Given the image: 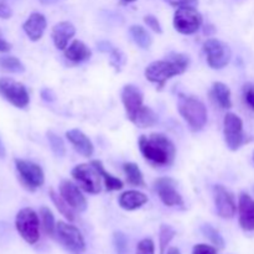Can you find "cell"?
Wrapping results in <instances>:
<instances>
[{
	"mask_svg": "<svg viewBox=\"0 0 254 254\" xmlns=\"http://www.w3.org/2000/svg\"><path fill=\"white\" fill-rule=\"evenodd\" d=\"M201 232L203 233V236H205L207 240L211 241V243H212L216 248H220V250H223V248H225V240H223L221 233L218 232L215 227H212L211 225H202Z\"/></svg>",
	"mask_w": 254,
	"mask_h": 254,
	"instance_id": "obj_31",
	"label": "cell"
},
{
	"mask_svg": "<svg viewBox=\"0 0 254 254\" xmlns=\"http://www.w3.org/2000/svg\"><path fill=\"white\" fill-rule=\"evenodd\" d=\"M154 186H155V191L158 192L164 205L169 206V207L184 205L183 197L176 190L175 180H173L171 178H159L154 183Z\"/></svg>",
	"mask_w": 254,
	"mask_h": 254,
	"instance_id": "obj_12",
	"label": "cell"
},
{
	"mask_svg": "<svg viewBox=\"0 0 254 254\" xmlns=\"http://www.w3.org/2000/svg\"><path fill=\"white\" fill-rule=\"evenodd\" d=\"M11 15H12L11 7L6 4V1L0 0V17H1V19H10Z\"/></svg>",
	"mask_w": 254,
	"mask_h": 254,
	"instance_id": "obj_40",
	"label": "cell"
},
{
	"mask_svg": "<svg viewBox=\"0 0 254 254\" xmlns=\"http://www.w3.org/2000/svg\"><path fill=\"white\" fill-rule=\"evenodd\" d=\"M135 254H155V245L151 238H144L136 246Z\"/></svg>",
	"mask_w": 254,
	"mask_h": 254,
	"instance_id": "obj_34",
	"label": "cell"
},
{
	"mask_svg": "<svg viewBox=\"0 0 254 254\" xmlns=\"http://www.w3.org/2000/svg\"><path fill=\"white\" fill-rule=\"evenodd\" d=\"M144 21H145V24L148 25L151 30H154V31L158 32V34H161V32H163L160 22H159V20L156 19L155 16H153V15H146V16L144 17Z\"/></svg>",
	"mask_w": 254,
	"mask_h": 254,
	"instance_id": "obj_36",
	"label": "cell"
},
{
	"mask_svg": "<svg viewBox=\"0 0 254 254\" xmlns=\"http://www.w3.org/2000/svg\"><path fill=\"white\" fill-rule=\"evenodd\" d=\"M238 212H240L241 227L247 232L254 231V200L248 193H241Z\"/></svg>",
	"mask_w": 254,
	"mask_h": 254,
	"instance_id": "obj_16",
	"label": "cell"
},
{
	"mask_svg": "<svg viewBox=\"0 0 254 254\" xmlns=\"http://www.w3.org/2000/svg\"><path fill=\"white\" fill-rule=\"evenodd\" d=\"M50 196H51L52 202L55 203V206L57 207V210L64 216L68 221H74V213H73V208L66 202V201L62 198V196H59L54 190H50Z\"/></svg>",
	"mask_w": 254,
	"mask_h": 254,
	"instance_id": "obj_30",
	"label": "cell"
},
{
	"mask_svg": "<svg viewBox=\"0 0 254 254\" xmlns=\"http://www.w3.org/2000/svg\"><path fill=\"white\" fill-rule=\"evenodd\" d=\"M213 198H215L216 211L220 217L232 218L236 215L237 206L233 195L227 189L223 188L222 185H216L213 188Z\"/></svg>",
	"mask_w": 254,
	"mask_h": 254,
	"instance_id": "obj_13",
	"label": "cell"
},
{
	"mask_svg": "<svg viewBox=\"0 0 254 254\" xmlns=\"http://www.w3.org/2000/svg\"><path fill=\"white\" fill-rule=\"evenodd\" d=\"M47 139H49L50 146L54 154L59 158H62L66 154V146H64V140L60 138L59 135L54 133V131H47Z\"/></svg>",
	"mask_w": 254,
	"mask_h": 254,
	"instance_id": "obj_32",
	"label": "cell"
},
{
	"mask_svg": "<svg viewBox=\"0 0 254 254\" xmlns=\"http://www.w3.org/2000/svg\"><path fill=\"white\" fill-rule=\"evenodd\" d=\"M67 139L69 140V143L73 145V148L78 151L81 155L89 158L93 154V144L89 140L88 136L83 133V131L78 130V129H72L66 133Z\"/></svg>",
	"mask_w": 254,
	"mask_h": 254,
	"instance_id": "obj_19",
	"label": "cell"
},
{
	"mask_svg": "<svg viewBox=\"0 0 254 254\" xmlns=\"http://www.w3.org/2000/svg\"><path fill=\"white\" fill-rule=\"evenodd\" d=\"M165 254H180V251L175 247H170L168 248V251H166Z\"/></svg>",
	"mask_w": 254,
	"mask_h": 254,
	"instance_id": "obj_45",
	"label": "cell"
},
{
	"mask_svg": "<svg viewBox=\"0 0 254 254\" xmlns=\"http://www.w3.org/2000/svg\"><path fill=\"white\" fill-rule=\"evenodd\" d=\"M146 202H148V196L145 193L139 192V191L135 190L126 191L119 197V205H121L122 208L127 211L136 210V208L145 205Z\"/></svg>",
	"mask_w": 254,
	"mask_h": 254,
	"instance_id": "obj_20",
	"label": "cell"
},
{
	"mask_svg": "<svg viewBox=\"0 0 254 254\" xmlns=\"http://www.w3.org/2000/svg\"><path fill=\"white\" fill-rule=\"evenodd\" d=\"M76 34V29L68 21H61L56 24L52 29V40L55 46L59 50H64L69 40Z\"/></svg>",
	"mask_w": 254,
	"mask_h": 254,
	"instance_id": "obj_18",
	"label": "cell"
},
{
	"mask_svg": "<svg viewBox=\"0 0 254 254\" xmlns=\"http://www.w3.org/2000/svg\"><path fill=\"white\" fill-rule=\"evenodd\" d=\"M124 173L127 175V180L129 184L134 186H140V188H145V181H144V176L139 166L134 163H126L123 165Z\"/></svg>",
	"mask_w": 254,
	"mask_h": 254,
	"instance_id": "obj_25",
	"label": "cell"
},
{
	"mask_svg": "<svg viewBox=\"0 0 254 254\" xmlns=\"http://www.w3.org/2000/svg\"><path fill=\"white\" fill-rule=\"evenodd\" d=\"M111 64L119 71L126 64V55L121 50L113 49L111 51Z\"/></svg>",
	"mask_w": 254,
	"mask_h": 254,
	"instance_id": "obj_35",
	"label": "cell"
},
{
	"mask_svg": "<svg viewBox=\"0 0 254 254\" xmlns=\"http://www.w3.org/2000/svg\"><path fill=\"white\" fill-rule=\"evenodd\" d=\"M15 226L22 240L29 245H35L40 238L39 216L32 208L25 207L17 212Z\"/></svg>",
	"mask_w": 254,
	"mask_h": 254,
	"instance_id": "obj_4",
	"label": "cell"
},
{
	"mask_svg": "<svg viewBox=\"0 0 254 254\" xmlns=\"http://www.w3.org/2000/svg\"><path fill=\"white\" fill-rule=\"evenodd\" d=\"M166 2H169L173 6H195L198 2V0H165Z\"/></svg>",
	"mask_w": 254,
	"mask_h": 254,
	"instance_id": "obj_39",
	"label": "cell"
},
{
	"mask_svg": "<svg viewBox=\"0 0 254 254\" xmlns=\"http://www.w3.org/2000/svg\"><path fill=\"white\" fill-rule=\"evenodd\" d=\"M64 56L72 62H82L91 59L92 51L84 42L74 40L67 49H64Z\"/></svg>",
	"mask_w": 254,
	"mask_h": 254,
	"instance_id": "obj_21",
	"label": "cell"
},
{
	"mask_svg": "<svg viewBox=\"0 0 254 254\" xmlns=\"http://www.w3.org/2000/svg\"><path fill=\"white\" fill-rule=\"evenodd\" d=\"M211 97L213 101L223 109H230L232 107V101H231V89L228 88L227 84L222 82H215L211 89Z\"/></svg>",
	"mask_w": 254,
	"mask_h": 254,
	"instance_id": "obj_22",
	"label": "cell"
},
{
	"mask_svg": "<svg viewBox=\"0 0 254 254\" xmlns=\"http://www.w3.org/2000/svg\"><path fill=\"white\" fill-rule=\"evenodd\" d=\"M40 216H41L42 221V228H44L45 233L50 237H54L55 233H56V225L55 222L54 213L51 212L49 207L44 206V207L40 208Z\"/></svg>",
	"mask_w": 254,
	"mask_h": 254,
	"instance_id": "obj_27",
	"label": "cell"
},
{
	"mask_svg": "<svg viewBox=\"0 0 254 254\" xmlns=\"http://www.w3.org/2000/svg\"><path fill=\"white\" fill-rule=\"evenodd\" d=\"M139 149L144 158L153 165H170L175 159V145L168 136L160 133H154L149 136L141 135Z\"/></svg>",
	"mask_w": 254,
	"mask_h": 254,
	"instance_id": "obj_1",
	"label": "cell"
},
{
	"mask_svg": "<svg viewBox=\"0 0 254 254\" xmlns=\"http://www.w3.org/2000/svg\"><path fill=\"white\" fill-rule=\"evenodd\" d=\"M72 176L86 192L98 193L101 191V175L92 164L77 165L72 170Z\"/></svg>",
	"mask_w": 254,
	"mask_h": 254,
	"instance_id": "obj_11",
	"label": "cell"
},
{
	"mask_svg": "<svg viewBox=\"0 0 254 254\" xmlns=\"http://www.w3.org/2000/svg\"><path fill=\"white\" fill-rule=\"evenodd\" d=\"M41 96H42V98L47 102H52L55 99V94L51 89H47V88L44 89V91L41 92Z\"/></svg>",
	"mask_w": 254,
	"mask_h": 254,
	"instance_id": "obj_41",
	"label": "cell"
},
{
	"mask_svg": "<svg viewBox=\"0 0 254 254\" xmlns=\"http://www.w3.org/2000/svg\"><path fill=\"white\" fill-rule=\"evenodd\" d=\"M15 166H16L20 181L30 191L36 190L44 185L45 174L41 166L32 161L22 160V159H15Z\"/></svg>",
	"mask_w": 254,
	"mask_h": 254,
	"instance_id": "obj_6",
	"label": "cell"
},
{
	"mask_svg": "<svg viewBox=\"0 0 254 254\" xmlns=\"http://www.w3.org/2000/svg\"><path fill=\"white\" fill-rule=\"evenodd\" d=\"M192 254H217V250L216 247L208 245H196L192 250Z\"/></svg>",
	"mask_w": 254,
	"mask_h": 254,
	"instance_id": "obj_37",
	"label": "cell"
},
{
	"mask_svg": "<svg viewBox=\"0 0 254 254\" xmlns=\"http://www.w3.org/2000/svg\"><path fill=\"white\" fill-rule=\"evenodd\" d=\"M223 135L228 149L238 150L247 143V136L243 133V122L237 114L227 113L223 119Z\"/></svg>",
	"mask_w": 254,
	"mask_h": 254,
	"instance_id": "obj_7",
	"label": "cell"
},
{
	"mask_svg": "<svg viewBox=\"0 0 254 254\" xmlns=\"http://www.w3.org/2000/svg\"><path fill=\"white\" fill-rule=\"evenodd\" d=\"M56 233L60 242L72 254H83L86 251V242L81 231L73 225L59 221L56 225Z\"/></svg>",
	"mask_w": 254,
	"mask_h": 254,
	"instance_id": "obj_5",
	"label": "cell"
},
{
	"mask_svg": "<svg viewBox=\"0 0 254 254\" xmlns=\"http://www.w3.org/2000/svg\"><path fill=\"white\" fill-rule=\"evenodd\" d=\"M39 1L44 5H52V4H56V2L61 1V0H39Z\"/></svg>",
	"mask_w": 254,
	"mask_h": 254,
	"instance_id": "obj_44",
	"label": "cell"
},
{
	"mask_svg": "<svg viewBox=\"0 0 254 254\" xmlns=\"http://www.w3.org/2000/svg\"><path fill=\"white\" fill-rule=\"evenodd\" d=\"M176 236V231L169 225H161L159 231V245H160V254H165L169 245Z\"/></svg>",
	"mask_w": 254,
	"mask_h": 254,
	"instance_id": "obj_29",
	"label": "cell"
},
{
	"mask_svg": "<svg viewBox=\"0 0 254 254\" xmlns=\"http://www.w3.org/2000/svg\"><path fill=\"white\" fill-rule=\"evenodd\" d=\"M46 17L40 12H32L22 25L25 34L31 41H39L46 30Z\"/></svg>",
	"mask_w": 254,
	"mask_h": 254,
	"instance_id": "obj_17",
	"label": "cell"
},
{
	"mask_svg": "<svg viewBox=\"0 0 254 254\" xmlns=\"http://www.w3.org/2000/svg\"><path fill=\"white\" fill-rule=\"evenodd\" d=\"M179 112L193 131H198L207 123V111L200 99L191 96H180Z\"/></svg>",
	"mask_w": 254,
	"mask_h": 254,
	"instance_id": "obj_3",
	"label": "cell"
},
{
	"mask_svg": "<svg viewBox=\"0 0 254 254\" xmlns=\"http://www.w3.org/2000/svg\"><path fill=\"white\" fill-rule=\"evenodd\" d=\"M133 123L138 126L139 128H150L158 123V114L151 108L144 106L143 109L138 113V116L135 117Z\"/></svg>",
	"mask_w": 254,
	"mask_h": 254,
	"instance_id": "obj_24",
	"label": "cell"
},
{
	"mask_svg": "<svg viewBox=\"0 0 254 254\" xmlns=\"http://www.w3.org/2000/svg\"><path fill=\"white\" fill-rule=\"evenodd\" d=\"M10 50H11V45L6 40L0 37V52H9Z\"/></svg>",
	"mask_w": 254,
	"mask_h": 254,
	"instance_id": "obj_42",
	"label": "cell"
},
{
	"mask_svg": "<svg viewBox=\"0 0 254 254\" xmlns=\"http://www.w3.org/2000/svg\"><path fill=\"white\" fill-rule=\"evenodd\" d=\"M253 161H254V151H253Z\"/></svg>",
	"mask_w": 254,
	"mask_h": 254,
	"instance_id": "obj_47",
	"label": "cell"
},
{
	"mask_svg": "<svg viewBox=\"0 0 254 254\" xmlns=\"http://www.w3.org/2000/svg\"><path fill=\"white\" fill-rule=\"evenodd\" d=\"M60 193H61L62 198L71 206L73 210L78 211V212H83L87 208V201L86 197L82 195L79 189L77 188L74 184L71 181L64 180L60 185Z\"/></svg>",
	"mask_w": 254,
	"mask_h": 254,
	"instance_id": "obj_15",
	"label": "cell"
},
{
	"mask_svg": "<svg viewBox=\"0 0 254 254\" xmlns=\"http://www.w3.org/2000/svg\"><path fill=\"white\" fill-rule=\"evenodd\" d=\"M91 164L97 169V171L99 173L101 178L104 180V185H106L107 190L117 191V190H122V189H123V183H122L119 179L114 178L113 175H111L109 173H107L101 160H93Z\"/></svg>",
	"mask_w": 254,
	"mask_h": 254,
	"instance_id": "obj_23",
	"label": "cell"
},
{
	"mask_svg": "<svg viewBox=\"0 0 254 254\" xmlns=\"http://www.w3.org/2000/svg\"><path fill=\"white\" fill-rule=\"evenodd\" d=\"M203 51L207 56V64L215 69H221L227 66L232 57L230 46L217 39H208L205 41Z\"/></svg>",
	"mask_w": 254,
	"mask_h": 254,
	"instance_id": "obj_10",
	"label": "cell"
},
{
	"mask_svg": "<svg viewBox=\"0 0 254 254\" xmlns=\"http://www.w3.org/2000/svg\"><path fill=\"white\" fill-rule=\"evenodd\" d=\"M0 69L9 73H21L25 71V66L17 57L5 56L0 57Z\"/></svg>",
	"mask_w": 254,
	"mask_h": 254,
	"instance_id": "obj_28",
	"label": "cell"
},
{
	"mask_svg": "<svg viewBox=\"0 0 254 254\" xmlns=\"http://www.w3.org/2000/svg\"><path fill=\"white\" fill-rule=\"evenodd\" d=\"M5 155H6V153H5V146L2 144L1 138H0V159H4Z\"/></svg>",
	"mask_w": 254,
	"mask_h": 254,
	"instance_id": "obj_43",
	"label": "cell"
},
{
	"mask_svg": "<svg viewBox=\"0 0 254 254\" xmlns=\"http://www.w3.org/2000/svg\"><path fill=\"white\" fill-rule=\"evenodd\" d=\"M122 102H123L129 121L133 122L144 107L143 93L138 87L133 86V84H127L122 92Z\"/></svg>",
	"mask_w": 254,
	"mask_h": 254,
	"instance_id": "obj_14",
	"label": "cell"
},
{
	"mask_svg": "<svg viewBox=\"0 0 254 254\" xmlns=\"http://www.w3.org/2000/svg\"><path fill=\"white\" fill-rule=\"evenodd\" d=\"M202 24V15L195 6H181L174 15V26L176 31L184 35L195 34Z\"/></svg>",
	"mask_w": 254,
	"mask_h": 254,
	"instance_id": "obj_8",
	"label": "cell"
},
{
	"mask_svg": "<svg viewBox=\"0 0 254 254\" xmlns=\"http://www.w3.org/2000/svg\"><path fill=\"white\" fill-rule=\"evenodd\" d=\"M0 94L16 108H25L30 102L26 87L9 77L0 78Z\"/></svg>",
	"mask_w": 254,
	"mask_h": 254,
	"instance_id": "obj_9",
	"label": "cell"
},
{
	"mask_svg": "<svg viewBox=\"0 0 254 254\" xmlns=\"http://www.w3.org/2000/svg\"><path fill=\"white\" fill-rule=\"evenodd\" d=\"M190 59L184 54H171L170 60L154 61L145 68V77L148 81L156 83L159 89L165 86L166 81L176 74H181L188 69Z\"/></svg>",
	"mask_w": 254,
	"mask_h": 254,
	"instance_id": "obj_2",
	"label": "cell"
},
{
	"mask_svg": "<svg viewBox=\"0 0 254 254\" xmlns=\"http://www.w3.org/2000/svg\"><path fill=\"white\" fill-rule=\"evenodd\" d=\"M129 32H130L134 42L139 47H141L144 50H148L151 46L153 40H151V36L149 35V32L143 26H140V25H133V26H130Z\"/></svg>",
	"mask_w": 254,
	"mask_h": 254,
	"instance_id": "obj_26",
	"label": "cell"
},
{
	"mask_svg": "<svg viewBox=\"0 0 254 254\" xmlns=\"http://www.w3.org/2000/svg\"><path fill=\"white\" fill-rule=\"evenodd\" d=\"M123 2H133V1H136V0H122Z\"/></svg>",
	"mask_w": 254,
	"mask_h": 254,
	"instance_id": "obj_46",
	"label": "cell"
},
{
	"mask_svg": "<svg viewBox=\"0 0 254 254\" xmlns=\"http://www.w3.org/2000/svg\"><path fill=\"white\" fill-rule=\"evenodd\" d=\"M4 1H6V0H4Z\"/></svg>",
	"mask_w": 254,
	"mask_h": 254,
	"instance_id": "obj_48",
	"label": "cell"
},
{
	"mask_svg": "<svg viewBox=\"0 0 254 254\" xmlns=\"http://www.w3.org/2000/svg\"><path fill=\"white\" fill-rule=\"evenodd\" d=\"M113 243L117 254H128V240L122 232H114Z\"/></svg>",
	"mask_w": 254,
	"mask_h": 254,
	"instance_id": "obj_33",
	"label": "cell"
},
{
	"mask_svg": "<svg viewBox=\"0 0 254 254\" xmlns=\"http://www.w3.org/2000/svg\"><path fill=\"white\" fill-rule=\"evenodd\" d=\"M245 99L248 106L254 111V86L253 84H246L245 86Z\"/></svg>",
	"mask_w": 254,
	"mask_h": 254,
	"instance_id": "obj_38",
	"label": "cell"
}]
</instances>
